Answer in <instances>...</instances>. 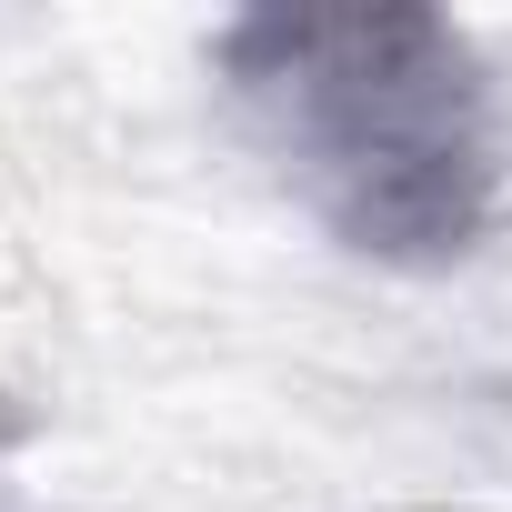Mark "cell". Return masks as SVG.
Instances as JSON below:
<instances>
[{
  "label": "cell",
  "instance_id": "6da1fadb",
  "mask_svg": "<svg viewBox=\"0 0 512 512\" xmlns=\"http://www.w3.org/2000/svg\"><path fill=\"white\" fill-rule=\"evenodd\" d=\"M221 81L262 111L282 171L362 262L442 272L502 231L512 161L472 31L422 0L372 11H241L211 31Z\"/></svg>",
  "mask_w": 512,
  "mask_h": 512
},
{
  "label": "cell",
  "instance_id": "7a4b0ae2",
  "mask_svg": "<svg viewBox=\"0 0 512 512\" xmlns=\"http://www.w3.org/2000/svg\"><path fill=\"white\" fill-rule=\"evenodd\" d=\"M0 432H11V412H0Z\"/></svg>",
  "mask_w": 512,
  "mask_h": 512
}]
</instances>
